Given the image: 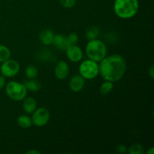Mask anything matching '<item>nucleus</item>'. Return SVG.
<instances>
[{
  "label": "nucleus",
  "mask_w": 154,
  "mask_h": 154,
  "mask_svg": "<svg viewBox=\"0 0 154 154\" xmlns=\"http://www.w3.org/2000/svg\"><path fill=\"white\" fill-rule=\"evenodd\" d=\"M99 74L105 81L117 82L124 75L126 70V63L124 57L119 54L105 57L100 61Z\"/></svg>",
  "instance_id": "nucleus-1"
},
{
  "label": "nucleus",
  "mask_w": 154,
  "mask_h": 154,
  "mask_svg": "<svg viewBox=\"0 0 154 154\" xmlns=\"http://www.w3.org/2000/svg\"><path fill=\"white\" fill-rule=\"evenodd\" d=\"M139 3L138 0H115L114 11L118 17L130 19L138 12Z\"/></svg>",
  "instance_id": "nucleus-2"
},
{
  "label": "nucleus",
  "mask_w": 154,
  "mask_h": 154,
  "mask_svg": "<svg viewBox=\"0 0 154 154\" xmlns=\"http://www.w3.org/2000/svg\"><path fill=\"white\" fill-rule=\"evenodd\" d=\"M86 54L89 59L95 62H100L107 55L105 44L99 39L90 40L86 46Z\"/></svg>",
  "instance_id": "nucleus-3"
},
{
  "label": "nucleus",
  "mask_w": 154,
  "mask_h": 154,
  "mask_svg": "<svg viewBox=\"0 0 154 154\" xmlns=\"http://www.w3.org/2000/svg\"><path fill=\"white\" fill-rule=\"evenodd\" d=\"M5 93L10 99L14 101L23 100L26 96L27 90L23 84L12 81L5 84Z\"/></svg>",
  "instance_id": "nucleus-4"
},
{
  "label": "nucleus",
  "mask_w": 154,
  "mask_h": 154,
  "mask_svg": "<svg viewBox=\"0 0 154 154\" xmlns=\"http://www.w3.org/2000/svg\"><path fill=\"white\" fill-rule=\"evenodd\" d=\"M79 73L84 79H93L99 74V64L90 59L84 60L79 66Z\"/></svg>",
  "instance_id": "nucleus-5"
},
{
  "label": "nucleus",
  "mask_w": 154,
  "mask_h": 154,
  "mask_svg": "<svg viewBox=\"0 0 154 154\" xmlns=\"http://www.w3.org/2000/svg\"><path fill=\"white\" fill-rule=\"evenodd\" d=\"M20 64L15 60H8L3 62L2 64L0 70H1L2 75L5 78H13L16 76L20 71Z\"/></svg>",
  "instance_id": "nucleus-6"
},
{
  "label": "nucleus",
  "mask_w": 154,
  "mask_h": 154,
  "mask_svg": "<svg viewBox=\"0 0 154 154\" xmlns=\"http://www.w3.org/2000/svg\"><path fill=\"white\" fill-rule=\"evenodd\" d=\"M50 112L47 108H40L35 109L32 117V122L38 127H42L48 124L50 120Z\"/></svg>",
  "instance_id": "nucleus-7"
},
{
  "label": "nucleus",
  "mask_w": 154,
  "mask_h": 154,
  "mask_svg": "<svg viewBox=\"0 0 154 154\" xmlns=\"http://www.w3.org/2000/svg\"><path fill=\"white\" fill-rule=\"evenodd\" d=\"M66 56L70 61L78 63L83 58V51L80 47L76 45H72L66 51Z\"/></svg>",
  "instance_id": "nucleus-8"
},
{
  "label": "nucleus",
  "mask_w": 154,
  "mask_h": 154,
  "mask_svg": "<svg viewBox=\"0 0 154 154\" xmlns=\"http://www.w3.org/2000/svg\"><path fill=\"white\" fill-rule=\"evenodd\" d=\"M70 71L69 64L63 60H60L56 65L54 68V73L56 77L60 80L66 79L68 77Z\"/></svg>",
  "instance_id": "nucleus-9"
},
{
  "label": "nucleus",
  "mask_w": 154,
  "mask_h": 154,
  "mask_svg": "<svg viewBox=\"0 0 154 154\" xmlns=\"http://www.w3.org/2000/svg\"><path fill=\"white\" fill-rule=\"evenodd\" d=\"M52 44H54L60 51H66L69 47L72 45L68 40L67 37L63 35L62 34L54 35Z\"/></svg>",
  "instance_id": "nucleus-10"
},
{
  "label": "nucleus",
  "mask_w": 154,
  "mask_h": 154,
  "mask_svg": "<svg viewBox=\"0 0 154 154\" xmlns=\"http://www.w3.org/2000/svg\"><path fill=\"white\" fill-rule=\"evenodd\" d=\"M85 85L84 78L80 75H75L72 77L69 82V87L75 93H78L84 89Z\"/></svg>",
  "instance_id": "nucleus-11"
},
{
  "label": "nucleus",
  "mask_w": 154,
  "mask_h": 154,
  "mask_svg": "<svg viewBox=\"0 0 154 154\" xmlns=\"http://www.w3.org/2000/svg\"><path fill=\"white\" fill-rule=\"evenodd\" d=\"M54 33L50 29H44L39 34V39L44 45H50L53 43Z\"/></svg>",
  "instance_id": "nucleus-12"
},
{
  "label": "nucleus",
  "mask_w": 154,
  "mask_h": 154,
  "mask_svg": "<svg viewBox=\"0 0 154 154\" xmlns=\"http://www.w3.org/2000/svg\"><path fill=\"white\" fill-rule=\"evenodd\" d=\"M23 110L28 114H32L35 111L37 108V102L35 99L32 97H25L23 103Z\"/></svg>",
  "instance_id": "nucleus-13"
},
{
  "label": "nucleus",
  "mask_w": 154,
  "mask_h": 154,
  "mask_svg": "<svg viewBox=\"0 0 154 154\" xmlns=\"http://www.w3.org/2000/svg\"><path fill=\"white\" fill-rule=\"evenodd\" d=\"M23 85L26 88L27 90H29L31 92H37L40 90L42 87V84L38 81L35 79H29V81H25L23 83Z\"/></svg>",
  "instance_id": "nucleus-14"
},
{
  "label": "nucleus",
  "mask_w": 154,
  "mask_h": 154,
  "mask_svg": "<svg viewBox=\"0 0 154 154\" xmlns=\"http://www.w3.org/2000/svg\"><path fill=\"white\" fill-rule=\"evenodd\" d=\"M17 124L23 129H28V128L31 127L32 125V119L27 115H24V114L20 115L17 117Z\"/></svg>",
  "instance_id": "nucleus-15"
},
{
  "label": "nucleus",
  "mask_w": 154,
  "mask_h": 154,
  "mask_svg": "<svg viewBox=\"0 0 154 154\" xmlns=\"http://www.w3.org/2000/svg\"><path fill=\"white\" fill-rule=\"evenodd\" d=\"M11 53L8 47L3 45H0V63H3L5 60L11 58Z\"/></svg>",
  "instance_id": "nucleus-16"
},
{
  "label": "nucleus",
  "mask_w": 154,
  "mask_h": 154,
  "mask_svg": "<svg viewBox=\"0 0 154 154\" xmlns=\"http://www.w3.org/2000/svg\"><path fill=\"white\" fill-rule=\"evenodd\" d=\"M25 75L29 79H35L38 75V70L33 65H29L26 68Z\"/></svg>",
  "instance_id": "nucleus-17"
},
{
  "label": "nucleus",
  "mask_w": 154,
  "mask_h": 154,
  "mask_svg": "<svg viewBox=\"0 0 154 154\" xmlns=\"http://www.w3.org/2000/svg\"><path fill=\"white\" fill-rule=\"evenodd\" d=\"M85 35H86V38H87V39H88L89 41L97 38V37L99 35V28L96 26L90 27V28L87 30Z\"/></svg>",
  "instance_id": "nucleus-18"
},
{
  "label": "nucleus",
  "mask_w": 154,
  "mask_h": 154,
  "mask_svg": "<svg viewBox=\"0 0 154 154\" xmlns=\"http://www.w3.org/2000/svg\"><path fill=\"white\" fill-rule=\"evenodd\" d=\"M113 88H114V84H113V82H111V81H105V82L102 83V85L100 86L99 92H100L101 94L107 95L113 90Z\"/></svg>",
  "instance_id": "nucleus-19"
},
{
  "label": "nucleus",
  "mask_w": 154,
  "mask_h": 154,
  "mask_svg": "<svg viewBox=\"0 0 154 154\" xmlns=\"http://www.w3.org/2000/svg\"><path fill=\"white\" fill-rule=\"evenodd\" d=\"M127 152L129 154H143L144 153V147L138 144H134L127 148Z\"/></svg>",
  "instance_id": "nucleus-20"
},
{
  "label": "nucleus",
  "mask_w": 154,
  "mask_h": 154,
  "mask_svg": "<svg viewBox=\"0 0 154 154\" xmlns=\"http://www.w3.org/2000/svg\"><path fill=\"white\" fill-rule=\"evenodd\" d=\"M60 2L63 7L66 8H72L76 4V0H60Z\"/></svg>",
  "instance_id": "nucleus-21"
},
{
  "label": "nucleus",
  "mask_w": 154,
  "mask_h": 154,
  "mask_svg": "<svg viewBox=\"0 0 154 154\" xmlns=\"http://www.w3.org/2000/svg\"><path fill=\"white\" fill-rule=\"evenodd\" d=\"M68 40L70 42L71 45H76L78 43V40H79V37H78V34L75 32H72L67 37Z\"/></svg>",
  "instance_id": "nucleus-22"
},
{
  "label": "nucleus",
  "mask_w": 154,
  "mask_h": 154,
  "mask_svg": "<svg viewBox=\"0 0 154 154\" xmlns=\"http://www.w3.org/2000/svg\"><path fill=\"white\" fill-rule=\"evenodd\" d=\"M117 150L120 153H124L127 152V147L124 145H118L117 147Z\"/></svg>",
  "instance_id": "nucleus-23"
},
{
  "label": "nucleus",
  "mask_w": 154,
  "mask_h": 154,
  "mask_svg": "<svg viewBox=\"0 0 154 154\" xmlns=\"http://www.w3.org/2000/svg\"><path fill=\"white\" fill-rule=\"evenodd\" d=\"M6 84V80L3 75L0 76V90L3 89Z\"/></svg>",
  "instance_id": "nucleus-24"
},
{
  "label": "nucleus",
  "mask_w": 154,
  "mask_h": 154,
  "mask_svg": "<svg viewBox=\"0 0 154 154\" xmlns=\"http://www.w3.org/2000/svg\"><path fill=\"white\" fill-rule=\"evenodd\" d=\"M148 74H149V75H150V78H151L152 79H153V76H154L153 66H150V69H149V70H148Z\"/></svg>",
  "instance_id": "nucleus-25"
},
{
  "label": "nucleus",
  "mask_w": 154,
  "mask_h": 154,
  "mask_svg": "<svg viewBox=\"0 0 154 154\" xmlns=\"http://www.w3.org/2000/svg\"><path fill=\"white\" fill-rule=\"evenodd\" d=\"M26 153H36V154H40V152L37 151V150H29V151L26 152Z\"/></svg>",
  "instance_id": "nucleus-26"
},
{
  "label": "nucleus",
  "mask_w": 154,
  "mask_h": 154,
  "mask_svg": "<svg viewBox=\"0 0 154 154\" xmlns=\"http://www.w3.org/2000/svg\"><path fill=\"white\" fill-rule=\"evenodd\" d=\"M153 153H154V148H153V147H150V150L147 151V153H148V154H153Z\"/></svg>",
  "instance_id": "nucleus-27"
},
{
  "label": "nucleus",
  "mask_w": 154,
  "mask_h": 154,
  "mask_svg": "<svg viewBox=\"0 0 154 154\" xmlns=\"http://www.w3.org/2000/svg\"><path fill=\"white\" fill-rule=\"evenodd\" d=\"M0 18H1V16H0Z\"/></svg>",
  "instance_id": "nucleus-28"
}]
</instances>
